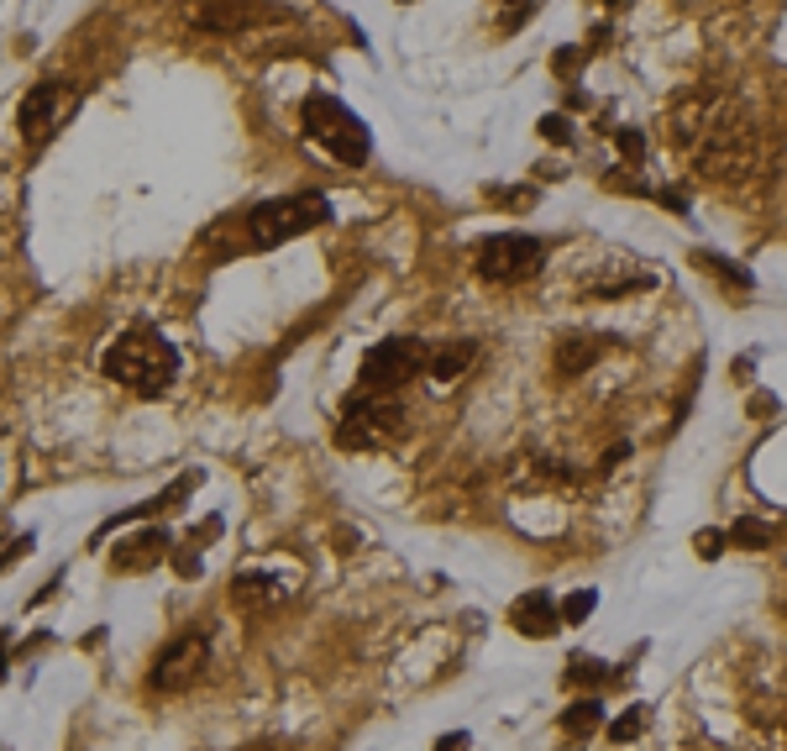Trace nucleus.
Returning a JSON list of instances; mask_svg holds the SVG:
<instances>
[{"instance_id": "nucleus-1", "label": "nucleus", "mask_w": 787, "mask_h": 751, "mask_svg": "<svg viewBox=\"0 0 787 751\" xmlns=\"http://www.w3.org/2000/svg\"><path fill=\"white\" fill-rule=\"evenodd\" d=\"M105 379L121 389H132V394H143V400H158L173 379H179V347L158 332H121L111 347H105Z\"/></svg>"}, {"instance_id": "nucleus-2", "label": "nucleus", "mask_w": 787, "mask_h": 751, "mask_svg": "<svg viewBox=\"0 0 787 751\" xmlns=\"http://www.w3.org/2000/svg\"><path fill=\"white\" fill-rule=\"evenodd\" d=\"M326 216H331L326 194H284V200H262V205L247 211V243L252 247L294 243V237L315 232Z\"/></svg>"}, {"instance_id": "nucleus-3", "label": "nucleus", "mask_w": 787, "mask_h": 751, "mask_svg": "<svg viewBox=\"0 0 787 751\" xmlns=\"http://www.w3.org/2000/svg\"><path fill=\"white\" fill-rule=\"evenodd\" d=\"M300 116H305V137H311L315 147H326L331 158H341V164H362V158H368V147H373L368 126H362L336 96L315 90Z\"/></svg>"}, {"instance_id": "nucleus-4", "label": "nucleus", "mask_w": 787, "mask_h": 751, "mask_svg": "<svg viewBox=\"0 0 787 751\" xmlns=\"http://www.w3.org/2000/svg\"><path fill=\"white\" fill-rule=\"evenodd\" d=\"M400 421H405V405H400V394H379V389H358L347 405H341V426H336V441L341 447H383V441L400 431Z\"/></svg>"}, {"instance_id": "nucleus-5", "label": "nucleus", "mask_w": 787, "mask_h": 751, "mask_svg": "<svg viewBox=\"0 0 787 751\" xmlns=\"http://www.w3.org/2000/svg\"><path fill=\"white\" fill-rule=\"evenodd\" d=\"M74 111H79V85L69 79H43V85H32V96L22 100V111H16V126H22V143L26 147H48L64 122H69Z\"/></svg>"}, {"instance_id": "nucleus-6", "label": "nucleus", "mask_w": 787, "mask_h": 751, "mask_svg": "<svg viewBox=\"0 0 787 751\" xmlns=\"http://www.w3.org/2000/svg\"><path fill=\"white\" fill-rule=\"evenodd\" d=\"M541 268H547V243L525 237V232H504V237H488L477 247V273L488 284H525Z\"/></svg>"}, {"instance_id": "nucleus-7", "label": "nucleus", "mask_w": 787, "mask_h": 751, "mask_svg": "<svg viewBox=\"0 0 787 751\" xmlns=\"http://www.w3.org/2000/svg\"><path fill=\"white\" fill-rule=\"evenodd\" d=\"M205 668H211V641H205L200 630H184V636H173L164 652L153 657L147 688H153V694H184L190 683H200Z\"/></svg>"}, {"instance_id": "nucleus-8", "label": "nucleus", "mask_w": 787, "mask_h": 751, "mask_svg": "<svg viewBox=\"0 0 787 751\" xmlns=\"http://www.w3.org/2000/svg\"><path fill=\"white\" fill-rule=\"evenodd\" d=\"M426 347L420 337H383L379 347H368V358H362V389H379V394H394V389H405L420 368H426Z\"/></svg>"}, {"instance_id": "nucleus-9", "label": "nucleus", "mask_w": 787, "mask_h": 751, "mask_svg": "<svg viewBox=\"0 0 787 751\" xmlns=\"http://www.w3.org/2000/svg\"><path fill=\"white\" fill-rule=\"evenodd\" d=\"M168 531H158V526H147V531L126 536L116 552H111V573H147V568H158V562L168 558Z\"/></svg>"}, {"instance_id": "nucleus-10", "label": "nucleus", "mask_w": 787, "mask_h": 751, "mask_svg": "<svg viewBox=\"0 0 787 751\" xmlns=\"http://www.w3.org/2000/svg\"><path fill=\"white\" fill-rule=\"evenodd\" d=\"M509 626L520 630V636H536V641H547V636H556V630H562V605L551 599L547 589H536V594L515 599V609H509Z\"/></svg>"}, {"instance_id": "nucleus-11", "label": "nucleus", "mask_w": 787, "mask_h": 751, "mask_svg": "<svg viewBox=\"0 0 787 751\" xmlns=\"http://www.w3.org/2000/svg\"><path fill=\"white\" fill-rule=\"evenodd\" d=\"M232 599H237V609H247V615H262V609H279L289 599L284 579H273V573H237L232 579Z\"/></svg>"}, {"instance_id": "nucleus-12", "label": "nucleus", "mask_w": 787, "mask_h": 751, "mask_svg": "<svg viewBox=\"0 0 787 751\" xmlns=\"http://www.w3.org/2000/svg\"><path fill=\"white\" fill-rule=\"evenodd\" d=\"M473 363H477V341L462 337V341H452V347H441V352H430L426 373L436 379V384H457V379H462Z\"/></svg>"}, {"instance_id": "nucleus-13", "label": "nucleus", "mask_w": 787, "mask_h": 751, "mask_svg": "<svg viewBox=\"0 0 787 751\" xmlns=\"http://www.w3.org/2000/svg\"><path fill=\"white\" fill-rule=\"evenodd\" d=\"M262 5L258 0H211L205 11H200V26H211V32H237V26L258 22Z\"/></svg>"}, {"instance_id": "nucleus-14", "label": "nucleus", "mask_w": 787, "mask_h": 751, "mask_svg": "<svg viewBox=\"0 0 787 751\" xmlns=\"http://www.w3.org/2000/svg\"><path fill=\"white\" fill-rule=\"evenodd\" d=\"M598 358V341L588 337H562V347H556V373L562 379H573V373H583V368Z\"/></svg>"}, {"instance_id": "nucleus-15", "label": "nucleus", "mask_w": 787, "mask_h": 751, "mask_svg": "<svg viewBox=\"0 0 787 751\" xmlns=\"http://www.w3.org/2000/svg\"><path fill=\"white\" fill-rule=\"evenodd\" d=\"M598 720H604V704L598 699H577L562 709V730H567V736H594Z\"/></svg>"}, {"instance_id": "nucleus-16", "label": "nucleus", "mask_w": 787, "mask_h": 751, "mask_svg": "<svg viewBox=\"0 0 787 751\" xmlns=\"http://www.w3.org/2000/svg\"><path fill=\"white\" fill-rule=\"evenodd\" d=\"M693 268H709V273H715V279H724L735 294L751 290V273H745V268H735V264H724L719 253H704V247H698V253H693Z\"/></svg>"}, {"instance_id": "nucleus-17", "label": "nucleus", "mask_w": 787, "mask_h": 751, "mask_svg": "<svg viewBox=\"0 0 787 751\" xmlns=\"http://www.w3.org/2000/svg\"><path fill=\"white\" fill-rule=\"evenodd\" d=\"M730 547L766 552V547H772V526H762V520H735V526H730Z\"/></svg>"}, {"instance_id": "nucleus-18", "label": "nucleus", "mask_w": 787, "mask_h": 751, "mask_svg": "<svg viewBox=\"0 0 787 751\" xmlns=\"http://www.w3.org/2000/svg\"><path fill=\"white\" fill-rule=\"evenodd\" d=\"M645 715H651L645 704H630L620 720H609V741H615V747H620V741H636V736L645 730Z\"/></svg>"}, {"instance_id": "nucleus-19", "label": "nucleus", "mask_w": 787, "mask_h": 751, "mask_svg": "<svg viewBox=\"0 0 787 751\" xmlns=\"http://www.w3.org/2000/svg\"><path fill=\"white\" fill-rule=\"evenodd\" d=\"M594 605H598L594 589H583V594H567V599H562V620H567V626H583V620L594 615Z\"/></svg>"}, {"instance_id": "nucleus-20", "label": "nucleus", "mask_w": 787, "mask_h": 751, "mask_svg": "<svg viewBox=\"0 0 787 751\" xmlns=\"http://www.w3.org/2000/svg\"><path fill=\"white\" fill-rule=\"evenodd\" d=\"M724 547H730V536L724 531H698L693 536V552H698V558H709V562H715Z\"/></svg>"}, {"instance_id": "nucleus-21", "label": "nucleus", "mask_w": 787, "mask_h": 751, "mask_svg": "<svg viewBox=\"0 0 787 751\" xmlns=\"http://www.w3.org/2000/svg\"><path fill=\"white\" fill-rule=\"evenodd\" d=\"M594 679H604V668H598L594 657H573L567 662V683H594Z\"/></svg>"}, {"instance_id": "nucleus-22", "label": "nucleus", "mask_w": 787, "mask_h": 751, "mask_svg": "<svg viewBox=\"0 0 787 751\" xmlns=\"http://www.w3.org/2000/svg\"><path fill=\"white\" fill-rule=\"evenodd\" d=\"M541 137H547V143H573V126H567V116H547V122H541Z\"/></svg>"}, {"instance_id": "nucleus-23", "label": "nucleus", "mask_w": 787, "mask_h": 751, "mask_svg": "<svg viewBox=\"0 0 787 751\" xmlns=\"http://www.w3.org/2000/svg\"><path fill=\"white\" fill-rule=\"evenodd\" d=\"M615 143L625 147V158H630V164H641V158H645V143H641V132H630V126H625V132H615Z\"/></svg>"}, {"instance_id": "nucleus-24", "label": "nucleus", "mask_w": 787, "mask_h": 751, "mask_svg": "<svg viewBox=\"0 0 787 751\" xmlns=\"http://www.w3.org/2000/svg\"><path fill=\"white\" fill-rule=\"evenodd\" d=\"M530 5H536V0H509V11H504V22H499V32H515V26L525 22V16H530Z\"/></svg>"}, {"instance_id": "nucleus-25", "label": "nucleus", "mask_w": 787, "mask_h": 751, "mask_svg": "<svg viewBox=\"0 0 787 751\" xmlns=\"http://www.w3.org/2000/svg\"><path fill=\"white\" fill-rule=\"evenodd\" d=\"M436 751H468V736H462V730H457V736H441Z\"/></svg>"}, {"instance_id": "nucleus-26", "label": "nucleus", "mask_w": 787, "mask_h": 751, "mask_svg": "<svg viewBox=\"0 0 787 751\" xmlns=\"http://www.w3.org/2000/svg\"><path fill=\"white\" fill-rule=\"evenodd\" d=\"M0 541H5V531H0Z\"/></svg>"}]
</instances>
